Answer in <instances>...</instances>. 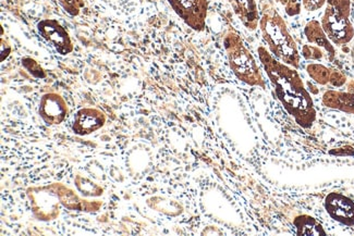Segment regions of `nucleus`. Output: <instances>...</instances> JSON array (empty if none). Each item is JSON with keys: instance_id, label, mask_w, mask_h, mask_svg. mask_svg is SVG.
I'll return each mask as SVG.
<instances>
[{"instance_id": "nucleus-6", "label": "nucleus", "mask_w": 354, "mask_h": 236, "mask_svg": "<svg viewBox=\"0 0 354 236\" xmlns=\"http://www.w3.org/2000/svg\"><path fill=\"white\" fill-rule=\"evenodd\" d=\"M37 30L47 41L52 43L57 52L62 56L71 54L73 52V44L68 32L62 28L58 21L53 19L43 20L37 24Z\"/></svg>"}, {"instance_id": "nucleus-17", "label": "nucleus", "mask_w": 354, "mask_h": 236, "mask_svg": "<svg viewBox=\"0 0 354 236\" xmlns=\"http://www.w3.org/2000/svg\"><path fill=\"white\" fill-rule=\"evenodd\" d=\"M59 3L72 17L79 16L81 9L84 7L83 0H59Z\"/></svg>"}, {"instance_id": "nucleus-13", "label": "nucleus", "mask_w": 354, "mask_h": 236, "mask_svg": "<svg viewBox=\"0 0 354 236\" xmlns=\"http://www.w3.org/2000/svg\"><path fill=\"white\" fill-rule=\"evenodd\" d=\"M295 228H298V234L301 235H319L325 234L322 226L313 218L302 216L295 219Z\"/></svg>"}, {"instance_id": "nucleus-10", "label": "nucleus", "mask_w": 354, "mask_h": 236, "mask_svg": "<svg viewBox=\"0 0 354 236\" xmlns=\"http://www.w3.org/2000/svg\"><path fill=\"white\" fill-rule=\"evenodd\" d=\"M228 1L234 9V13L248 30L254 31L259 28L261 18H259L255 0H228Z\"/></svg>"}, {"instance_id": "nucleus-18", "label": "nucleus", "mask_w": 354, "mask_h": 236, "mask_svg": "<svg viewBox=\"0 0 354 236\" xmlns=\"http://www.w3.org/2000/svg\"><path fill=\"white\" fill-rule=\"evenodd\" d=\"M302 54L308 60H322L324 58V52L321 47L315 45H306L303 47Z\"/></svg>"}, {"instance_id": "nucleus-3", "label": "nucleus", "mask_w": 354, "mask_h": 236, "mask_svg": "<svg viewBox=\"0 0 354 236\" xmlns=\"http://www.w3.org/2000/svg\"><path fill=\"white\" fill-rule=\"evenodd\" d=\"M231 70L238 79L250 86L265 88L262 72L243 41L234 32H228L223 39Z\"/></svg>"}, {"instance_id": "nucleus-14", "label": "nucleus", "mask_w": 354, "mask_h": 236, "mask_svg": "<svg viewBox=\"0 0 354 236\" xmlns=\"http://www.w3.org/2000/svg\"><path fill=\"white\" fill-rule=\"evenodd\" d=\"M308 75L314 82L321 85L328 84L330 80L331 71L328 68L321 63H310L306 67Z\"/></svg>"}, {"instance_id": "nucleus-7", "label": "nucleus", "mask_w": 354, "mask_h": 236, "mask_svg": "<svg viewBox=\"0 0 354 236\" xmlns=\"http://www.w3.org/2000/svg\"><path fill=\"white\" fill-rule=\"evenodd\" d=\"M68 106L62 96L56 92H47L41 98L39 116L49 126H58L67 118Z\"/></svg>"}, {"instance_id": "nucleus-9", "label": "nucleus", "mask_w": 354, "mask_h": 236, "mask_svg": "<svg viewBox=\"0 0 354 236\" xmlns=\"http://www.w3.org/2000/svg\"><path fill=\"white\" fill-rule=\"evenodd\" d=\"M106 124V117L100 109L83 108L77 111L73 122V132L80 137L98 131Z\"/></svg>"}, {"instance_id": "nucleus-1", "label": "nucleus", "mask_w": 354, "mask_h": 236, "mask_svg": "<svg viewBox=\"0 0 354 236\" xmlns=\"http://www.w3.org/2000/svg\"><path fill=\"white\" fill-rule=\"evenodd\" d=\"M259 60L270 77L278 99L302 128H310L316 120L313 99L295 68L276 59L265 47H259Z\"/></svg>"}, {"instance_id": "nucleus-16", "label": "nucleus", "mask_w": 354, "mask_h": 236, "mask_svg": "<svg viewBox=\"0 0 354 236\" xmlns=\"http://www.w3.org/2000/svg\"><path fill=\"white\" fill-rule=\"evenodd\" d=\"M22 66L28 70V72L31 73L33 77H37V79H44L46 77L45 75L44 70L41 67V64L32 58H24L22 59Z\"/></svg>"}, {"instance_id": "nucleus-12", "label": "nucleus", "mask_w": 354, "mask_h": 236, "mask_svg": "<svg viewBox=\"0 0 354 236\" xmlns=\"http://www.w3.org/2000/svg\"><path fill=\"white\" fill-rule=\"evenodd\" d=\"M306 39L310 44L315 46L321 47L328 52L330 60L335 57V48L331 44L330 39L327 37L326 33L324 31L323 26L319 23V21H310L304 28Z\"/></svg>"}, {"instance_id": "nucleus-11", "label": "nucleus", "mask_w": 354, "mask_h": 236, "mask_svg": "<svg viewBox=\"0 0 354 236\" xmlns=\"http://www.w3.org/2000/svg\"><path fill=\"white\" fill-rule=\"evenodd\" d=\"M323 103L329 108L354 113V81L348 85L346 92L328 90L325 92L323 96Z\"/></svg>"}, {"instance_id": "nucleus-8", "label": "nucleus", "mask_w": 354, "mask_h": 236, "mask_svg": "<svg viewBox=\"0 0 354 236\" xmlns=\"http://www.w3.org/2000/svg\"><path fill=\"white\" fill-rule=\"evenodd\" d=\"M325 208L331 218L346 226L354 224V203L346 196L331 193L327 196Z\"/></svg>"}, {"instance_id": "nucleus-15", "label": "nucleus", "mask_w": 354, "mask_h": 236, "mask_svg": "<svg viewBox=\"0 0 354 236\" xmlns=\"http://www.w3.org/2000/svg\"><path fill=\"white\" fill-rule=\"evenodd\" d=\"M75 185L79 190L86 196H100L103 194V188H100L95 183L91 182L88 179H84L80 175L77 177Z\"/></svg>"}, {"instance_id": "nucleus-21", "label": "nucleus", "mask_w": 354, "mask_h": 236, "mask_svg": "<svg viewBox=\"0 0 354 236\" xmlns=\"http://www.w3.org/2000/svg\"><path fill=\"white\" fill-rule=\"evenodd\" d=\"M327 0H302V6L306 11H317L326 5Z\"/></svg>"}, {"instance_id": "nucleus-2", "label": "nucleus", "mask_w": 354, "mask_h": 236, "mask_svg": "<svg viewBox=\"0 0 354 236\" xmlns=\"http://www.w3.org/2000/svg\"><path fill=\"white\" fill-rule=\"evenodd\" d=\"M263 39L276 59L295 69L300 67V54L295 39L288 31L287 24L274 8L267 6L259 19Z\"/></svg>"}, {"instance_id": "nucleus-5", "label": "nucleus", "mask_w": 354, "mask_h": 236, "mask_svg": "<svg viewBox=\"0 0 354 236\" xmlns=\"http://www.w3.org/2000/svg\"><path fill=\"white\" fill-rule=\"evenodd\" d=\"M178 17L194 31H203L207 18V0H168Z\"/></svg>"}, {"instance_id": "nucleus-20", "label": "nucleus", "mask_w": 354, "mask_h": 236, "mask_svg": "<svg viewBox=\"0 0 354 236\" xmlns=\"http://www.w3.org/2000/svg\"><path fill=\"white\" fill-rule=\"evenodd\" d=\"M329 83H330L334 88H342L344 84L346 83V77L344 73L340 72V71H331L330 75V80H329Z\"/></svg>"}, {"instance_id": "nucleus-4", "label": "nucleus", "mask_w": 354, "mask_h": 236, "mask_svg": "<svg viewBox=\"0 0 354 236\" xmlns=\"http://www.w3.org/2000/svg\"><path fill=\"white\" fill-rule=\"evenodd\" d=\"M326 5L321 23L324 31L335 45L348 44L354 37L350 21L351 0H327Z\"/></svg>"}, {"instance_id": "nucleus-19", "label": "nucleus", "mask_w": 354, "mask_h": 236, "mask_svg": "<svg viewBox=\"0 0 354 236\" xmlns=\"http://www.w3.org/2000/svg\"><path fill=\"white\" fill-rule=\"evenodd\" d=\"M280 3L285 7L286 12L290 17L297 16L301 12L302 0H279Z\"/></svg>"}]
</instances>
